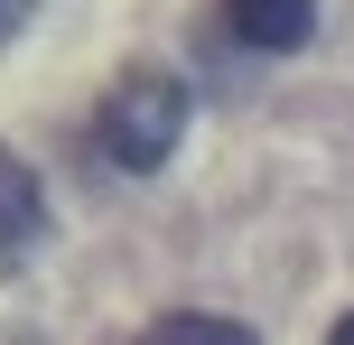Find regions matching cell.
<instances>
[{
  "label": "cell",
  "instance_id": "277c9868",
  "mask_svg": "<svg viewBox=\"0 0 354 345\" xmlns=\"http://www.w3.org/2000/svg\"><path fill=\"white\" fill-rule=\"evenodd\" d=\"M140 345H261L243 327V317H214V308H177V317H159Z\"/></svg>",
  "mask_w": 354,
  "mask_h": 345
},
{
  "label": "cell",
  "instance_id": "7a4b0ae2",
  "mask_svg": "<svg viewBox=\"0 0 354 345\" xmlns=\"http://www.w3.org/2000/svg\"><path fill=\"white\" fill-rule=\"evenodd\" d=\"M224 19H233L243 47L289 56V47H308V28H317V0H224Z\"/></svg>",
  "mask_w": 354,
  "mask_h": 345
},
{
  "label": "cell",
  "instance_id": "8992f818",
  "mask_svg": "<svg viewBox=\"0 0 354 345\" xmlns=\"http://www.w3.org/2000/svg\"><path fill=\"white\" fill-rule=\"evenodd\" d=\"M326 345H354V308H345V317H336V336H326Z\"/></svg>",
  "mask_w": 354,
  "mask_h": 345
},
{
  "label": "cell",
  "instance_id": "6da1fadb",
  "mask_svg": "<svg viewBox=\"0 0 354 345\" xmlns=\"http://www.w3.org/2000/svg\"><path fill=\"white\" fill-rule=\"evenodd\" d=\"M93 131L122 168H168V149L187 140V84L177 75H122Z\"/></svg>",
  "mask_w": 354,
  "mask_h": 345
},
{
  "label": "cell",
  "instance_id": "5b68a950",
  "mask_svg": "<svg viewBox=\"0 0 354 345\" xmlns=\"http://www.w3.org/2000/svg\"><path fill=\"white\" fill-rule=\"evenodd\" d=\"M10 28H28V0H0V37Z\"/></svg>",
  "mask_w": 354,
  "mask_h": 345
},
{
  "label": "cell",
  "instance_id": "3957f363",
  "mask_svg": "<svg viewBox=\"0 0 354 345\" xmlns=\"http://www.w3.org/2000/svg\"><path fill=\"white\" fill-rule=\"evenodd\" d=\"M37 224H47V205H37V178L0 149V261H19L37 243Z\"/></svg>",
  "mask_w": 354,
  "mask_h": 345
}]
</instances>
